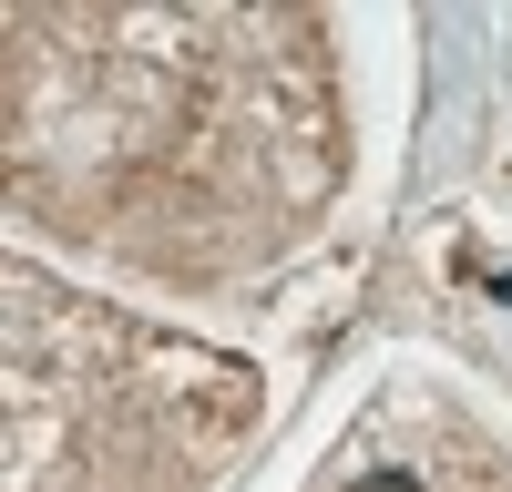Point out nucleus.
Returning a JSON list of instances; mask_svg holds the SVG:
<instances>
[{
	"mask_svg": "<svg viewBox=\"0 0 512 492\" xmlns=\"http://www.w3.org/2000/svg\"><path fill=\"white\" fill-rule=\"evenodd\" d=\"M11 205L164 287H246L349 175L318 11H11Z\"/></svg>",
	"mask_w": 512,
	"mask_h": 492,
	"instance_id": "f257e3e1",
	"label": "nucleus"
},
{
	"mask_svg": "<svg viewBox=\"0 0 512 492\" xmlns=\"http://www.w3.org/2000/svg\"><path fill=\"white\" fill-rule=\"evenodd\" d=\"M256 400L236 349L0 267V492H216Z\"/></svg>",
	"mask_w": 512,
	"mask_h": 492,
	"instance_id": "f03ea898",
	"label": "nucleus"
},
{
	"mask_svg": "<svg viewBox=\"0 0 512 492\" xmlns=\"http://www.w3.org/2000/svg\"><path fill=\"white\" fill-rule=\"evenodd\" d=\"M308 492H512V441H492L451 390H379Z\"/></svg>",
	"mask_w": 512,
	"mask_h": 492,
	"instance_id": "7ed1b4c3",
	"label": "nucleus"
}]
</instances>
